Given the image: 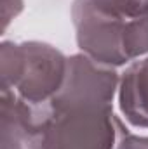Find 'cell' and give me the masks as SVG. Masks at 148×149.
<instances>
[{
	"mask_svg": "<svg viewBox=\"0 0 148 149\" xmlns=\"http://www.w3.org/2000/svg\"><path fill=\"white\" fill-rule=\"evenodd\" d=\"M115 149H148V137L131 134L129 130L120 137Z\"/></svg>",
	"mask_w": 148,
	"mask_h": 149,
	"instance_id": "ba28073f",
	"label": "cell"
},
{
	"mask_svg": "<svg viewBox=\"0 0 148 149\" xmlns=\"http://www.w3.org/2000/svg\"><path fill=\"white\" fill-rule=\"evenodd\" d=\"M117 99L127 123L148 128V56L132 61L122 71Z\"/></svg>",
	"mask_w": 148,
	"mask_h": 149,
	"instance_id": "277c9868",
	"label": "cell"
},
{
	"mask_svg": "<svg viewBox=\"0 0 148 149\" xmlns=\"http://www.w3.org/2000/svg\"><path fill=\"white\" fill-rule=\"evenodd\" d=\"M28 134V149H115L127 132L113 101L63 88L45 106L30 109L12 95Z\"/></svg>",
	"mask_w": 148,
	"mask_h": 149,
	"instance_id": "6da1fadb",
	"label": "cell"
},
{
	"mask_svg": "<svg viewBox=\"0 0 148 149\" xmlns=\"http://www.w3.org/2000/svg\"><path fill=\"white\" fill-rule=\"evenodd\" d=\"M25 9V0H2V31L5 33L12 19H16Z\"/></svg>",
	"mask_w": 148,
	"mask_h": 149,
	"instance_id": "52a82bcc",
	"label": "cell"
},
{
	"mask_svg": "<svg viewBox=\"0 0 148 149\" xmlns=\"http://www.w3.org/2000/svg\"><path fill=\"white\" fill-rule=\"evenodd\" d=\"M94 3L122 10L134 17H145L148 16V0H92Z\"/></svg>",
	"mask_w": 148,
	"mask_h": 149,
	"instance_id": "8992f818",
	"label": "cell"
},
{
	"mask_svg": "<svg viewBox=\"0 0 148 149\" xmlns=\"http://www.w3.org/2000/svg\"><path fill=\"white\" fill-rule=\"evenodd\" d=\"M68 57L45 42H9L0 45V92L35 109L49 104L61 90Z\"/></svg>",
	"mask_w": 148,
	"mask_h": 149,
	"instance_id": "3957f363",
	"label": "cell"
},
{
	"mask_svg": "<svg viewBox=\"0 0 148 149\" xmlns=\"http://www.w3.org/2000/svg\"><path fill=\"white\" fill-rule=\"evenodd\" d=\"M2 149H28V134L11 97L0 94Z\"/></svg>",
	"mask_w": 148,
	"mask_h": 149,
	"instance_id": "5b68a950",
	"label": "cell"
},
{
	"mask_svg": "<svg viewBox=\"0 0 148 149\" xmlns=\"http://www.w3.org/2000/svg\"><path fill=\"white\" fill-rule=\"evenodd\" d=\"M77 47L98 64L120 68L148 56V16L132 17L91 0H73Z\"/></svg>",
	"mask_w": 148,
	"mask_h": 149,
	"instance_id": "7a4b0ae2",
	"label": "cell"
}]
</instances>
